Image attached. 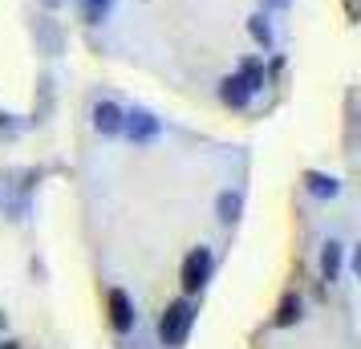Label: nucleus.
I'll list each match as a JSON object with an SVG mask.
<instances>
[{
  "instance_id": "nucleus-14",
  "label": "nucleus",
  "mask_w": 361,
  "mask_h": 349,
  "mask_svg": "<svg viewBox=\"0 0 361 349\" xmlns=\"http://www.w3.org/2000/svg\"><path fill=\"white\" fill-rule=\"evenodd\" d=\"M0 130H13V122H8V114H0Z\"/></svg>"
},
{
  "instance_id": "nucleus-5",
  "label": "nucleus",
  "mask_w": 361,
  "mask_h": 349,
  "mask_svg": "<svg viewBox=\"0 0 361 349\" xmlns=\"http://www.w3.org/2000/svg\"><path fill=\"white\" fill-rule=\"evenodd\" d=\"M252 94H256V90L247 85L244 73H228V78L219 82V102H224V106H231V110H244L247 102H252Z\"/></svg>"
},
{
  "instance_id": "nucleus-17",
  "label": "nucleus",
  "mask_w": 361,
  "mask_h": 349,
  "mask_svg": "<svg viewBox=\"0 0 361 349\" xmlns=\"http://www.w3.org/2000/svg\"><path fill=\"white\" fill-rule=\"evenodd\" d=\"M272 4H276V8H284V4H288V0H272Z\"/></svg>"
},
{
  "instance_id": "nucleus-9",
  "label": "nucleus",
  "mask_w": 361,
  "mask_h": 349,
  "mask_svg": "<svg viewBox=\"0 0 361 349\" xmlns=\"http://www.w3.org/2000/svg\"><path fill=\"white\" fill-rule=\"evenodd\" d=\"M300 309H305V305H300V297H296V293H284L272 321H276L280 329H288V325H296V321H300Z\"/></svg>"
},
{
  "instance_id": "nucleus-15",
  "label": "nucleus",
  "mask_w": 361,
  "mask_h": 349,
  "mask_svg": "<svg viewBox=\"0 0 361 349\" xmlns=\"http://www.w3.org/2000/svg\"><path fill=\"white\" fill-rule=\"evenodd\" d=\"M41 4H45V8H61V4H66V0H41Z\"/></svg>"
},
{
  "instance_id": "nucleus-16",
  "label": "nucleus",
  "mask_w": 361,
  "mask_h": 349,
  "mask_svg": "<svg viewBox=\"0 0 361 349\" xmlns=\"http://www.w3.org/2000/svg\"><path fill=\"white\" fill-rule=\"evenodd\" d=\"M0 349H20L17 341H0Z\"/></svg>"
},
{
  "instance_id": "nucleus-12",
  "label": "nucleus",
  "mask_w": 361,
  "mask_h": 349,
  "mask_svg": "<svg viewBox=\"0 0 361 349\" xmlns=\"http://www.w3.org/2000/svg\"><path fill=\"white\" fill-rule=\"evenodd\" d=\"M106 13H110V0H82V17H85V25H98Z\"/></svg>"
},
{
  "instance_id": "nucleus-10",
  "label": "nucleus",
  "mask_w": 361,
  "mask_h": 349,
  "mask_svg": "<svg viewBox=\"0 0 361 349\" xmlns=\"http://www.w3.org/2000/svg\"><path fill=\"white\" fill-rule=\"evenodd\" d=\"M215 212H219V224H235V219H240V212H244V200H240V195H235V191H224V195H219V203H215Z\"/></svg>"
},
{
  "instance_id": "nucleus-1",
  "label": "nucleus",
  "mask_w": 361,
  "mask_h": 349,
  "mask_svg": "<svg viewBox=\"0 0 361 349\" xmlns=\"http://www.w3.org/2000/svg\"><path fill=\"white\" fill-rule=\"evenodd\" d=\"M191 325H195V305H191L187 297L171 300V305L163 309V317H159V337H163V345H166V349L187 345Z\"/></svg>"
},
{
  "instance_id": "nucleus-2",
  "label": "nucleus",
  "mask_w": 361,
  "mask_h": 349,
  "mask_svg": "<svg viewBox=\"0 0 361 349\" xmlns=\"http://www.w3.org/2000/svg\"><path fill=\"white\" fill-rule=\"evenodd\" d=\"M212 268H215L212 248H191L187 252V260H183V268H179L183 293H187V297H191V293H203V284L212 281Z\"/></svg>"
},
{
  "instance_id": "nucleus-6",
  "label": "nucleus",
  "mask_w": 361,
  "mask_h": 349,
  "mask_svg": "<svg viewBox=\"0 0 361 349\" xmlns=\"http://www.w3.org/2000/svg\"><path fill=\"white\" fill-rule=\"evenodd\" d=\"M122 110H118L114 102H98L94 106V130L106 134V138H114V134H122Z\"/></svg>"
},
{
  "instance_id": "nucleus-3",
  "label": "nucleus",
  "mask_w": 361,
  "mask_h": 349,
  "mask_svg": "<svg viewBox=\"0 0 361 349\" xmlns=\"http://www.w3.org/2000/svg\"><path fill=\"white\" fill-rule=\"evenodd\" d=\"M122 130L130 134L138 147H147V142L159 138V118L150 114V110H130V114L122 118Z\"/></svg>"
},
{
  "instance_id": "nucleus-11",
  "label": "nucleus",
  "mask_w": 361,
  "mask_h": 349,
  "mask_svg": "<svg viewBox=\"0 0 361 349\" xmlns=\"http://www.w3.org/2000/svg\"><path fill=\"white\" fill-rule=\"evenodd\" d=\"M247 33H252V41H256L260 49H268V45H272V25H268L260 13H256V17H247Z\"/></svg>"
},
{
  "instance_id": "nucleus-4",
  "label": "nucleus",
  "mask_w": 361,
  "mask_h": 349,
  "mask_svg": "<svg viewBox=\"0 0 361 349\" xmlns=\"http://www.w3.org/2000/svg\"><path fill=\"white\" fill-rule=\"evenodd\" d=\"M106 313H110L114 333H130L134 329V305H130V297H126L122 288H110V293H106Z\"/></svg>"
},
{
  "instance_id": "nucleus-13",
  "label": "nucleus",
  "mask_w": 361,
  "mask_h": 349,
  "mask_svg": "<svg viewBox=\"0 0 361 349\" xmlns=\"http://www.w3.org/2000/svg\"><path fill=\"white\" fill-rule=\"evenodd\" d=\"M240 73L247 78V85H252V90H264V66L256 61V57H247L244 66H240Z\"/></svg>"
},
{
  "instance_id": "nucleus-8",
  "label": "nucleus",
  "mask_w": 361,
  "mask_h": 349,
  "mask_svg": "<svg viewBox=\"0 0 361 349\" xmlns=\"http://www.w3.org/2000/svg\"><path fill=\"white\" fill-rule=\"evenodd\" d=\"M305 187H309V195H317V200H333V195L341 191V183H337L333 175H321V171H309V175H305Z\"/></svg>"
},
{
  "instance_id": "nucleus-7",
  "label": "nucleus",
  "mask_w": 361,
  "mask_h": 349,
  "mask_svg": "<svg viewBox=\"0 0 361 349\" xmlns=\"http://www.w3.org/2000/svg\"><path fill=\"white\" fill-rule=\"evenodd\" d=\"M341 264H345V244H337V240H329L325 248H321V281H337L341 276Z\"/></svg>"
}]
</instances>
